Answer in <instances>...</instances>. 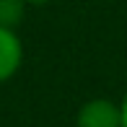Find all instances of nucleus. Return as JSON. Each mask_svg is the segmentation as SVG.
<instances>
[{
  "label": "nucleus",
  "instance_id": "1",
  "mask_svg": "<svg viewBox=\"0 0 127 127\" xmlns=\"http://www.w3.org/2000/svg\"><path fill=\"white\" fill-rule=\"evenodd\" d=\"M78 127H122V109L109 99H91L78 112Z\"/></svg>",
  "mask_w": 127,
  "mask_h": 127
},
{
  "label": "nucleus",
  "instance_id": "2",
  "mask_svg": "<svg viewBox=\"0 0 127 127\" xmlns=\"http://www.w3.org/2000/svg\"><path fill=\"white\" fill-rule=\"evenodd\" d=\"M21 57H24V47L16 29L0 26V83L21 67Z\"/></svg>",
  "mask_w": 127,
  "mask_h": 127
},
{
  "label": "nucleus",
  "instance_id": "3",
  "mask_svg": "<svg viewBox=\"0 0 127 127\" xmlns=\"http://www.w3.org/2000/svg\"><path fill=\"white\" fill-rule=\"evenodd\" d=\"M26 0H0V26L16 29L26 13Z\"/></svg>",
  "mask_w": 127,
  "mask_h": 127
},
{
  "label": "nucleus",
  "instance_id": "4",
  "mask_svg": "<svg viewBox=\"0 0 127 127\" xmlns=\"http://www.w3.org/2000/svg\"><path fill=\"white\" fill-rule=\"evenodd\" d=\"M119 109H122V127H127V94H125L122 104H119Z\"/></svg>",
  "mask_w": 127,
  "mask_h": 127
},
{
  "label": "nucleus",
  "instance_id": "5",
  "mask_svg": "<svg viewBox=\"0 0 127 127\" xmlns=\"http://www.w3.org/2000/svg\"><path fill=\"white\" fill-rule=\"evenodd\" d=\"M26 3H31V5H44V3H49V0H26Z\"/></svg>",
  "mask_w": 127,
  "mask_h": 127
}]
</instances>
